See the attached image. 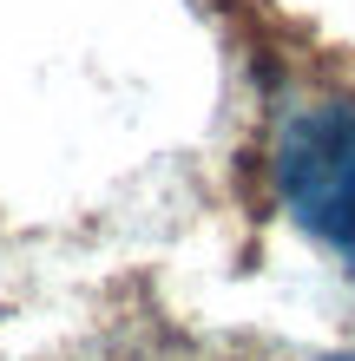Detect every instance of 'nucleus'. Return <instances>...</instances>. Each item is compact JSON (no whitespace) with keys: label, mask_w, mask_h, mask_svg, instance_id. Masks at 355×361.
Segmentation results:
<instances>
[{"label":"nucleus","mask_w":355,"mask_h":361,"mask_svg":"<svg viewBox=\"0 0 355 361\" xmlns=\"http://www.w3.org/2000/svg\"><path fill=\"white\" fill-rule=\"evenodd\" d=\"M270 178L289 217L355 263V99L289 105L270 145Z\"/></svg>","instance_id":"nucleus-1"}]
</instances>
